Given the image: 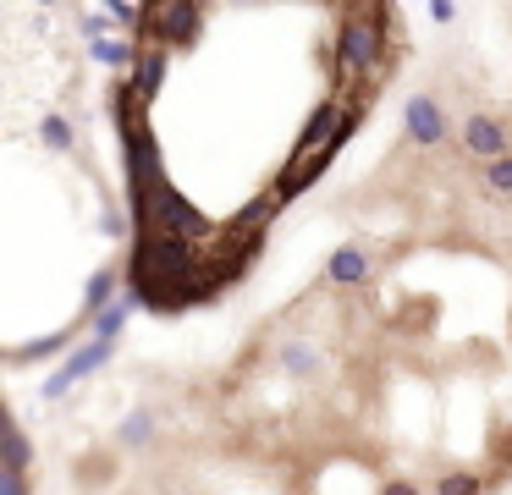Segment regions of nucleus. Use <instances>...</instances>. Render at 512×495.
Here are the masks:
<instances>
[{
  "mask_svg": "<svg viewBox=\"0 0 512 495\" xmlns=\"http://www.w3.org/2000/svg\"><path fill=\"white\" fill-rule=\"evenodd\" d=\"M386 6H353L342 11V28H336V50L325 55L331 61V83L347 88L353 77L369 72V83L391 72V50H386Z\"/></svg>",
  "mask_w": 512,
  "mask_h": 495,
  "instance_id": "1",
  "label": "nucleus"
},
{
  "mask_svg": "<svg viewBox=\"0 0 512 495\" xmlns=\"http://www.w3.org/2000/svg\"><path fill=\"white\" fill-rule=\"evenodd\" d=\"M199 28H204V6H144V28H138V39H155V44H182L188 50L193 39H199Z\"/></svg>",
  "mask_w": 512,
  "mask_h": 495,
  "instance_id": "2",
  "label": "nucleus"
},
{
  "mask_svg": "<svg viewBox=\"0 0 512 495\" xmlns=\"http://www.w3.org/2000/svg\"><path fill=\"white\" fill-rule=\"evenodd\" d=\"M111 352H116V341H89V347H78V352H72V358L61 363L56 374H50L45 385H39V396H45V402H56V396H67L78 380H89L94 369H105V363H111Z\"/></svg>",
  "mask_w": 512,
  "mask_h": 495,
  "instance_id": "3",
  "label": "nucleus"
},
{
  "mask_svg": "<svg viewBox=\"0 0 512 495\" xmlns=\"http://www.w3.org/2000/svg\"><path fill=\"white\" fill-rule=\"evenodd\" d=\"M402 127H408V143H419V149H441L446 132H452V121H446L441 99L413 94V99H408V110H402Z\"/></svg>",
  "mask_w": 512,
  "mask_h": 495,
  "instance_id": "4",
  "label": "nucleus"
},
{
  "mask_svg": "<svg viewBox=\"0 0 512 495\" xmlns=\"http://www.w3.org/2000/svg\"><path fill=\"white\" fill-rule=\"evenodd\" d=\"M463 149L485 165L507 160V127H501L496 116H485V110H474V116L463 121Z\"/></svg>",
  "mask_w": 512,
  "mask_h": 495,
  "instance_id": "5",
  "label": "nucleus"
},
{
  "mask_svg": "<svg viewBox=\"0 0 512 495\" xmlns=\"http://www.w3.org/2000/svg\"><path fill=\"white\" fill-rule=\"evenodd\" d=\"M364 275H369V248H336L331 253V264H325V281L331 286H342V292H353V286H364Z\"/></svg>",
  "mask_w": 512,
  "mask_h": 495,
  "instance_id": "6",
  "label": "nucleus"
},
{
  "mask_svg": "<svg viewBox=\"0 0 512 495\" xmlns=\"http://www.w3.org/2000/svg\"><path fill=\"white\" fill-rule=\"evenodd\" d=\"M166 72H171V50L166 44H149L144 50V61H138V72H133V83H138V99H155L160 88H166Z\"/></svg>",
  "mask_w": 512,
  "mask_h": 495,
  "instance_id": "7",
  "label": "nucleus"
},
{
  "mask_svg": "<svg viewBox=\"0 0 512 495\" xmlns=\"http://www.w3.org/2000/svg\"><path fill=\"white\" fill-rule=\"evenodd\" d=\"M0 440H6V468H0V473H23V479H28V468H34V446H28L23 424L6 418V424H0Z\"/></svg>",
  "mask_w": 512,
  "mask_h": 495,
  "instance_id": "8",
  "label": "nucleus"
},
{
  "mask_svg": "<svg viewBox=\"0 0 512 495\" xmlns=\"http://www.w3.org/2000/svg\"><path fill=\"white\" fill-rule=\"evenodd\" d=\"M276 209H281V198H276V193H259L248 209H237V215L226 220V231H270V220H276Z\"/></svg>",
  "mask_w": 512,
  "mask_h": 495,
  "instance_id": "9",
  "label": "nucleus"
},
{
  "mask_svg": "<svg viewBox=\"0 0 512 495\" xmlns=\"http://www.w3.org/2000/svg\"><path fill=\"white\" fill-rule=\"evenodd\" d=\"M116 303V270H111V264H105V270L100 275H94V281H89V297H83V308H89V319H100L105 314V308H111Z\"/></svg>",
  "mask_w": 512,
  "mask_h": 495,
  "instance_id": "10",
  "label": "nucleus"
},
{
  "mask_svg": "<svg viewBox=\"0 0 512 495\" xmlns=\"http://www.w3.org/2000/svg\"><path fill=\"white\" fill-rule=\"evenodd\" d=\"M89 55L100 66H133V72H138V61H144V50H138V44H111V39L89 44Z\"/></svg>",
  "mask_w": 512,
  "mask_h": 495,
  "instance_id": "11",
  "label": "nucleus"
},
{
  "mask_svg": "<svg viewBox=\"0 0 512 495\" xmlns=\"http://www.w3.org/2000/svg\"><path fill=\"white\" fill-rule=\"evenodd\" d=\"M435 495H485V479L474 468H452L435 479Z\"/></svg>",
  "mask_w": 512,
  "mask_h": 495,
  "instance_id": "12",
  "label": "nucleus"
},
{
  "mask_svg": "<svg viewBox=\"0 0 512 495\" xmlns=\"http://www.w3.org/2000/svg\"><path fill=\"white\" fill-rule=\"evenodd\" d=\"M281 363H287V374H292V380H309V374L320 369V358H314V347H309V341H287V347H281Z\"/></svg>",
  "mask_w": 512,
  "mask_h": 495,
  "instance_id": "13",
  "label": "nucleus"
},
{
  "mask_svg": "<svg viewBox=\"0 0 512 495\" xmlns=\"http://www.w3.org/2000/svg\"><path fill=\"white\" fill-rule=\"evenodd\" d=\"M149 435H155V418H149L144 407H138V413H127L122 429H116V440H122V446H149Z\"/></svg>",
  "mask_w": 512,
  "mask_h": 495,
  "instance_id": "14",
  "label": "nucleus"
},
{
  "mask_svg": "<svg viewBox=\"0 0 512 495\" xmlns=\"http://www.w3.org/2000/svg\"><path fill=\"white\" fill-rule=\"evenodd\" d=\"M39 138H45L56 154H72V143H78V138H72V127H67V116H45V121H39Z\"/></svg>",
  "mask_w": 512,
  "mask_h": 495,
  "instance_id": "15",
  "label": "nucleus"
},
{
  "mask_svg": "<svg viewBox=\"0 0 512 495\" xmlns=\"http://www.w3.org/2000/svg\"><path fill=\"white\" fill-rule=\"evenodd\" d=\"M485 187L490 193H512V154L496 160V165H485Z\"/></svg>",
  "mask_w": 512,
  "mask_h": 495,
  "instance_id": "16",
  "label": "nucleus"
},
{
  "mask_svg": "<svg viewBox=\"0 0 512 495\" xmlns=\"http://www.w3.org/2000/svg\"><path fill=\"white\" fill-rule=\"evenodd\" d=\"M61 347H67V336H45V341H34V347H17V352H12V363L45 358V352H61Z\"/></svg>",
  "mask_w": 512,
  "mask_h": 495,
  "instance_id": "17",
  "label": "nucleus"
},
{
  "mask_svg": "<svg viewBox=\"0 0 512 495\" xmlns=\"http://www.w3.org/2000/svg\"><path fill=\"white\" fill-rule=\"evenodd\" d=\"M0 495H28V479L23 473H0Z\"/></svg>",
  "mask_w": 512,
  "mask_h": 495,
  "instance_id": "18",
  "label": "nucleus"
},
{
  "mask_svg": "<svg viewBox=\"0 0 512 495\" xmlns=\"http://www.w3.org/2000/svg\"><path fill=\"white\" fill-rule=\"evenodd\" d=\"M430 17H435V22H452V17H457V6H452V0H435Z\"/></svg>",
  "mask_w": 512,
  "mask_h": 495,
  "instance_id": "19",
  "label": "nucleus"
},
{
  "mask_svg": "<svg viewBox=\"0 0 512 495\" xmlns=\"http://www.w3.org/2000/svg\"><path fill=\"white\" fill-rule=\"evenodd\" d=\"M386 495H419V484H413V479H391Z\"/></svg>",
  "mask_w": 512,
  "mask_h": 495,
  "instance_id": "20",
  "label": "nucleus"
}]
</instances>
